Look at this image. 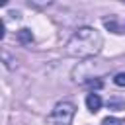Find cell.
Masks as SVG:
<instances>
[{
  "label": "cell",
  "mask_w": 125,
  "mask_h": 125,
  "mask_svg": "<svg viewBox=\"0 0 125 125\" xmlns=\"http://www.w3.org/2000/svg\"><path fill=\"white\" fill-rule=\"evenodd\" d=\"M74 113H76V105L72 102H59L51 111V123L53 125H70Z\"/></svg>",
  "instance_id": "7a4b0ae2"
},
{
  "label": "cell",
  "mask_w": 125,
  "mask_h": 125,
  "mask_svg": "<svg viewBox=\"0 0 125 125\" xmlns=\"http://www.w3.org/2000/svg\"><path fill=\"white\" fill-rule=\"evenodd\" d=\"M86 107L92 111V113H96L100 107H102V98H100V94H88L86 96Z\"/></svg>",
  "instance_id": "3957f363"
},
{
  "label": "cell",
  "mask_w": 125,
  "mask_h": 125,
  "mask_svg": "<svg viewBox=\"0 0 125 125\" xmlns=\"http://www.w3.org/2000/svg\"><path fill=\"white\" fill-rule=\"evenodd\" d=\"M88 86H92V88H102V80H90Z\"/></svg>",
  "instance_id": "9c48e42d"
},
{
  "label": "cell",
  "mask_w": 125,
  "mask_h": 125,
  "mask_svg": "<svg viewBox=\"0 0 125 125\" xmlns=\"http://www.w3.org/2000/svg\"><path fill=\"white\" fill-rule=\"evenodd\" d=\"M102 125H123V121L117 119V117H105V119L102 121Z\"/></svg>",
  "instance_id": "ba28073f"
},
{
  "label": "cell",
  "mask_w": 125,
  "mask_h": 125,
  "mask_svg": "<svg viewBox=\"0 0 125 125\" xmlns=\"http://www.w3.org/2000/svg\"><path fill=\"white\" fill-rule=\"evenodd\" d=\"M104 25H105V27H107L109 31H113V33H123V29H121V27L117 25V21H115L113 18H109V20H105V21H104Z\"/></svg>",
  "instance_id": "8992f818"
},
{
  "label": "cell",
  "mask_w": 125,
  "mask_h": 125,
  "mask_svg": "<svg viewBox=\"0 0 125 125\" xmlns=\"http://www.w3.org/2000/svg\"><path fill=\"white\" fill-rule=\"evenodd\" d=\"M102 47H104L102 33L96 27L84 25L72 33V37L64 45V51H66V55L76 57V59H90V57L98 55L102 51Z\"/></svg>",
  "instance_id": "6da1fadb"
},
{
  "label": "cell",
  "mask_w": 125,
  "mask_h": 125,
  "mask_svg": "<svg viewBox=\"0 0 125 125\" xmlns=\"http://www.w3.org/2000/svg\"><path fill=\"white\" fill-rule=\"evenodd\" d=\"M18 39H20L21 43H31V41H33V33H31V29H27V27L20 29V31H18Z\"/></svg>",
  "instance_id": "5b68a950"
},
{
  "label": "cell",
  "mask_w": 125,
  "mask_h": 125,
  "mask_svg": "<svg viewBox=\"0 0 125 125\" xmlns=\"http://www.w3.org/2000/svg\"><path fill=\"white\" fill-rule=\"evenodd\" d=\"M107 107L115 109V111H123L125 109V100L123 98H109L107 100Z\"/></svg>",
  "instance_id": "277c9868"
},
{
  "label": "cell",
  "mask_w": 125,
  "mask_h": 125,
  "mask_svg": "<svg viewBox=\"0 0 125 125\" xmlns=\"http://www.w3.org/2000/svg\"><path fill=\"white\" fill-rule=\"evenodd\" d=\"M113 84L119 86V88H125V72H117L113 76Z\"/></svg>",
  "instance_id": "52a82bcc"
}]
</instances>
